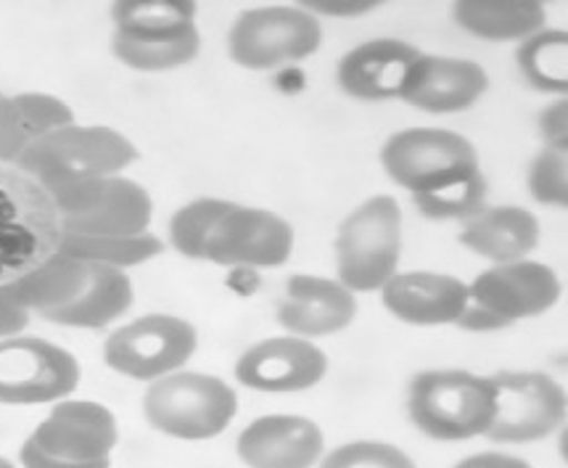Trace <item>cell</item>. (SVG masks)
Instances as JSON below:
<instances>
[{
	"label": "cell",
	"mask_w": 568,
	"mask_h": 468,
	"mask_svg": "<svg viewBox=\"0 0 568 468\" xmlns=\"http://www.w3.org/2000/svg\"><path fill=\"white\" fill-rule=\"evenodd\" d=\"M497 413L491 376L457 368L420 370L407 389V416L415 429L436 442L484 437Z\"/></svg>",
	"instance_id": "6da1fadb"
},
{
	"label": "cell",
	"mask_w": 568,
	"mask_h": 468,
	"mask_svg": "<svg viewBox=\"0 0 568 468\" xmlns=\"http://www.w3.org/2000/svg\"><path fill=\"white\" fill-rule=\"evenodd\" d=\"M64 225L40 183L22 170L0 164V286L38 271L59 254Z\"/></svg>",
	"instance_id": "7a4b0ae2"
},
{
	"label": "cell",
	"mask_w": 568,
	"mask_h": 468,
	"mask_svg": "<svg viewBox=\"0 0 568 468\" xmlns=\"http://www.w3.org/2000/svg\"><path fill=\"white\" fill-rule=\"evenodd\" d=\"M135 162L138 146L120 130L72 122L38 138L13 167L51 191L67 183L122 175Z\"/></svg>",
	"instance_id": "3957f363"
},
{
	"label": "cell",
	"mask_w": 568,
	"mask_h": 468,
	"mask_svg": "<svg viewBox=\"0 0 568 468\" xmlns=\"http://www.w3.org/2000/svg\"><path fill=\"white\" fill-rule=\"evenodd\" d=\"M239 413V395L220 376L175 370L156 378L143 395V418L159 435L183 442L220 437Z\"/></svg>",
	"instance_id": "277c9868"
},
{
	"label": "cell",
	"mask_w": 568,
	"mask_h": 468,
	"mask_svg": "<svg viewBox=\"0 0 568 468\" xmlns=\"http://www.w3.org/2000/svg\"><path fill=\"white\" fill-rule=\"evenodd\" d=\"M336 281L352 294L381 292L402 257V206L389 194L357 204L336 233Z\"/></svg>",
	"instance_id": "5b68a950"
},
{
	"label": "cell",
	"mask_w": 568,
	"mask_h": 468,
	"mask_svg": "<svg viewBox=\"0 0 568 468\" xmlns=\"http://www.w3.org/2000/svg\"><path fill=\"white\" fill-rule=\"evenodd\" d=\"M323 24L302 6H260L235 19L227 53L239 67L267 72L321 51Z\"/></svg>",
	"instance_id": "8992f818"
},
{
	"label": "cell",
	"mask_w": 568,
	"mask_h": 468,
	"mask_svg": "<svg viewBox=\"0 0 568 468\" xmlns=\"http://www.w3.org/2000/svg\"><path fill=\"white\" fill-rule=\"evenodd\" d=\"M199 332L191 321L170 313H151L124 323L103 344V363L133 381H156L196 355Z\"/></svg>",
	"instance_id": "52a82bcc"
},
{
	"label": "cell",
	"mask_w": 568,
	"mask_h": 468,
	"mask_svg": "<svg viewBox=\"0 0 568 468\" xmlns=\"http://www.w3.org/2000/svg\"><path fill=\"white\" fill-rule=\"evenodd\" d=\"M497 413L484 437L495 445H529L566 426V389L542 370H500L491 374Z\"/></svg>",
	"instance_id": "ba28073f"
},
{
	"label": "cell",
	"mask_w": 568,
	"mask_h": 468,
	"mask_svg": "<svg viewBox=\"0 0 568 468\" xmlns=\"http://www.w3.org/2000/svg\"><path fill=\"white\" fill-rule=\"evenodd\" d=\"M80 384V363L40 336L0 339V405L24 408L67 400Z\"/></svg>",
	"instance_id": "9c48e42d"
},
{
	"label": "cell",
	"mask_w": 568,
	"mask_h": 468,
	"mask_svg": "<svg viewBox=\"0 0 568 468\" xmlns=\"http://www.w3.org/2000/svg\"><path fill=\"white\" fill-rule=\"evenodd\" d=\"M294 246L296 233L278 212L231 202L206 238L204 263L220 267H281L291 260Z\"/></svg>",
	"instance_id": "30bf717a"
},
{
	"label": "cell",
	"mask_w": 568,
	"mask_h": 468,
	"mask_svg": "<svg viewBox=\"0 0 568 468\" xmlns=\"http://www.w3.org/2000/svg\"><path fill=\"white\" fill-rule=\"evenodd\" d=\"M381 164L386 175L410 194L460 170L481 167L474 143L445 128L399 130L381 149Z\"/></svg>",
	"instance_id": "8fae6325"
},
{
	"label": "cell",
	"mask_w": 568,
	"mask_h": 468,
	"mask_svg": "<svg viewBox=\"0 0 568 468\" xmlns=\"http://www.w3.org/2000/svg\"><path fill=\"white\" fill-rule=\"evenodd\" d=\"M328 374V355L302 336L260 339L235 360V381L265 395H294L317 387Z\"/></svg>",
	"instance_id": "7c38bea8"
},
{
	"label": "cell",
	"mask_w": 568,
	"mask_h": 468,
	"mask_svg": "<svg viewBox=\"0 0 568 468\" xmlns=\"http://www.w3.org/2000/svg\"><path fill=\"white\" fill-rule=\"evenodd\" d=\"M30 439L40 450L57 458L93 464V460H112L114 447L120 442V424L106 405L67 397L53 403Z\"/></svg>",
	"instance_id": "4fadbf2b"
},
{
	"label": "cell",
	"mask_w": 568,
	"mask_h": 468,
	"mask_svg": "<svg viewBox=\"0 0 568 468\" xmlns=\"http://www.w3.org/2000/svg\"><path fill=\"white\" fill-rule=\"evenodd\" d=\"M560 294L564 286L556 271L537 260L491 265L468 284V297L500 315L508 326L545 315L558 305Z\"/></svg>",
	"instance_id": "5bb4252c"
},
{
	"label": "cell",
	"mask_w": 568,
	"mask_h": 468,
	"mask_svg": "<svg viewBox=\"0 0 568 468\" xmlns=\"http://www.w3.org/2000/svg\"><path fill=\"white\" fill-rule=\"evenodd\" d=\"M235 452L246 468H315L325 456V437L313 418L273 413L241 431Z\"/></svg>",
	"instance_id": "9a60e30c"
},
{
	"label": "cell",
	"mask_w": 568,
	"mask_h": 468,
	"mask_svg": "<svg viewBox=\"0 0 568 468\" xmlns=\"http://www.w3.org/2000/svg\"><path fill=\"white\" fill-rule=\"evenodd\" d=\"M357 309V294L336 278L296 273L288 278L278 305V323L286 334L313 342L349 328Z\"/></svg>",
	"instance_id": "2e32d148"
},
{
	"label": "cell",
	"mask_w": 568,
	"mask_h": 468,
	"mask_svg": "<svg viewBox=\"0 0 568 468\" xmlns=\"http://www.w3.org/2000/svg\"><path fill=\"white\" fill-rule=\"evenodd\" d=\"M487 88L489 74L479 61L420 53L399 101L426 114H457L479 103Z\"/></svg>",
	"instance_id": "e0dca14e"
},
{
	"label": "cell",
	"mask_w": 568,
	"mask_h": 468,
	"mask_svg": "<svg viewBox=\"0 0 568 468\" xmlns=\"http://www.w3.org/2000/svg\"><path fill=\"white\" fill-rule=\"evenodd\" d=\"M381 302L407 326H455L468 302V284L449 273L399 271L381 288Z\"/></svg>",
	"instance_id": "ac0fdd59"
},
{
	"label": "cell",
	"mask_w": 568,
	"mask_h": 468,
	"mask_svg": "<svg viewBox=\"0 0 568 468\" xmlns=\"http://www.w3.org/2000/svg\"><path fill=\"white\" fill-rule=\"evenodd\" d=\"M420 53L424 51L399 38H376L359 43L338 61V88L359 101L402 99Z\"/></svg>",
	"instance_id": "d6986e66"
},
{
	"label": "cell",
	"mask_w": 568,
	"mask_h": 468,
	"mask_svg": "<svg viewBox=\"0 0 568 468\" xmlns=\"http://www.w3.org/2000/svg\"><path fill=\"white\" fill-rule=\"evenodd\" d=\"M457 241L491 265H508L529 260L542 241V225L526 206H484L479 215L463 223Z\"/></svg>",
	"instance_id": "ffe728a7"
},
{
	"label": "cell",
	"mask_w": 568,
	"mask_h": 468,
	"mask_svg": "<svg viewBox=\"0 0 568 468\" xmlns=\"http://www.w3.org/2000/svg\"><path fill=\"white\" fill-rule=\"evenodd\" d=\"M154 220V199L141 183L124 175L106 181V189L93 210L85 215L64 220L69 236H141L149 233Z\"/></svg>",
	"instance_id": "44dd1931"
},
{
	"label": "cell",
	"mask_w": 568,
	"mask_h": 468,
	"mask_svg": "<svg viewBox=\"0 0 568 468\" xmlns=\"http://www.w3.org/2000/svg\"><path fill=\"white\" fill-rule=\"evenodd\" d=\"M74 112L51 93H0V164L13 167L38 138L72 125Z\"/></svg>",
	"instance_id": "7402d4cb"
},
{
	"label": "cell",
	"mask_w": 568,
	"mask_h": 468,
	"mask_svg": "<svg viewBox=\"0 0 568 468\" xmlns=\"http://www.w3.org/2000/svg\"><path fill=\"white\" fill-rule=\"evenodd\" d=\"M133 302L135 288L128 273L106 265H88L85 284H82L78 297L69 305L43 315V318L53 326L95 332V328L112 326L114 321L128 315Z\"/></svg>",
	"instance_id": "603a6c76"
},
{
	"label": "cell",
	"mask_w": 568,
	"mask_h": 468,
	"mask_svg": "<svg viewBox=\"0 0 568 468\" xmlns=\"http://www.w3.org/2000/svg\"><path fill=\"white\" fill-rule=\"evenodd\" d=\"M460 30L491 43H524L545 30L547 11L537 0H460L453 6Z\"/></svg>",
	"instance_id": "cb8c5ba5"
},
{
	"label": "cell",
	"mask_w": 568,
	"mask_h": 468,
	"mask_svg": "<svg viewBox=\"0 0 568 468\" xmlns=\"http://www.w3.org/2000/svg\"><path fill=\"white\" fill-rule=\"evenodd\" d=\"M85 263L59 252L48 263L40 265L38 271L3 288L19 307H24L30 315L38 313L43 318V315L69 305L78 297L82 284H85Z\"/></svg>",
	"instance_id": "d4e9b609"
},
{
	"label": "cell",
	"mask_w": 568,
	"mask_h": 468,
	"mask_svg": "<svg viewBox=\"0 0 568 468\" xmlns=\"http://www.w3.org/2000/svg\"><path fill=\"white\" fill-rule=\"evenodd\" d=\"M489 185L481 167H468L442 177L424 191H415L413 204L434 223H468L487 206Z\"/></svg>",
	"instance_id": "484cf974"
},
{
	"label": "cell",
	"mask_w": 568,
	"mask_h": 468,
	"mask_svg": "<svg viewBox=\"0 0 568 468\" xmlns=\"http://www.w3.org/2000/svg\"><path fill=\"white\" fill-rule=\"evenodd\" d=\"M112 51L133 72H172L199 57L201 32L199 27H189L168 38H128L114 32Z\"/></svg>",
	"instance_id": "4316f807"
},
{
	"label": "cell",
	"mask_w": 568,
	"mask_h": 468,
	"mask_svg": "<svg viewBox=\"0 0 568 468\" xmlns=\"http://www.w3.org/2000/svg\"><path fill=\"white\" fill-rule=\"evenodd\" d=\"M196 3L191 0H120L112 6L116 34L128 38H168L196 27Z\"/></svg>",
	"instance_id": "83f0119b"
},
{
	"label": "cell",
	"mask_w": 568,
	"mask_h": 468,
	"mask_svg": "<svg viewBox=\"0 0 568 468\" xmlns=\"http://www.w3.org/2000/svg\"><path fill=\"white\" fill-rule=\"evenodd\" d=\"M59 252L85 265H106L116 267V271H128V267L156 260L164 252V244L151 231L141 233V236H69V233H64Z\"/></svg>",
	"instance_id": "f1b7e54d"
},
{
	"label": "cell",
	"mask_w": 568,
	"mask_h": 468,
	"mask_svg": "<svg viewBox=\"0 0 568 468\" xmlns=\"http://www.w3.org/2000/svg\"><path fill=\"white\" fill-rule=\"evenodd\" d=\"M516 64L531 88L542 93H556L558 99L568 91V32L539 30L516 48Z\"/></svg>",
	"instance_id": "f546056e"
},
{
	"label": "cell",
	"mask_w": 568,
	"mask_h": 468,
	"mask_svg": "<svg viewBox=\"0 0 568 468\" xmlns=\"http://www.w3.org/2000/svg\"><path fill=\"white\" fill-rule=\"evenodd\" d=\"M227 206H231V202H225V199H214V196L193 199V202L180 206L170 220L172 246H175L183 257L204 263L206 238H210V233L214 225H217V220L225 215Z\"/></svg>",
	"instance_id": "4dcf8cb0"
},
{
	"label": "cell",
	"mask_w": 568,
	"mask_h": 468,
	"mask_svg": "<svg viewBox=\"0 0 568 468\" xmlns=\"http://www.w3.org/2000/svg\"><path fill=\"white\" fill-rule=\"evenodd\" d=\"M317 468H418L405 450L378 439H355L325 452Z\"/></svg>",
	"instance_id": "1f68e13d"
},
{
	"label": "cell",
	"mask_w": 568,
	"mask_h": 468,
	"mask_svg": "<svg viewBox=\"0 0 568 468\" xmlns=\"http://www.w3.org/2000/svg\"><path fill=\"white\" fill-rule=\"evenodd\" d=\"M529 194L545 206H568V154L556 149H542L529 164Z\"/></svg>",
	"instance_id": "d6a6232c"
},
{
	"label": "cell",
	"mask_w": 568,
	"mask_h": 468,
	"mask_svg": "<svg viewBox=\"0 0 568 468\" xmlns=\"http://www.w3.org/2000/svg\"><path fill=\"white\" fill-rule=\"evenodd\" d=\"M539 138H542L545 149L566 151L568 154V99L560 95L552 103H547L537 120Z\"/></svg>",
	"instance_id": "836d02e7"
},
{
	"label": "cell",
	"mask_w": 568,
	"mask_h": 468,
	"mask_svg": "<svg viewBox=\"0 0 568 468\" xmlns=\"http://www.w3.org/2000/svg\"><path fill=\"white\" fill-rule=\"evenodd\" d=\"M381 0H304L302 9L313 13L315 19L328 17V19H357L365 13L376 11Z\"/></svg>",
	"instance_id": "e575fe53"
},
{
	"label": "cell",
	"mask_w": 568,
	"mask_h": 468,
	"mask_svg": "<svg viewBox=\"0 0 568 468\" xmlns=\"http://www.w3.org/2000/svg\"><path fill=\"white\" fill-rule=\"evenodd\" d=\"M19 464L22 468H112V460H93V464H72V460L57 458L51 452L40 450L30 437L19 447Z\"/></svg>",
	"instance_id": "d590c367"
},
{
	"label": "cell",
	"mask_w": 568,
	"mask_h": 468,
	"mask_svg": "<svg viewBox=\"0 0 568 468\" xmlns=\"http://www.w3.org/2000/svg\"><path fill=\"white\" fill-rule=\"evenodd\" d=\"M455 326H460L463 332L489 334V332H503V328H508V323H505L500 315L491 313L489 307H484L481 302H476V299L468 297L466 307H463L460 318H457Z\"/></svg>",
	"instance_id": "8d00e7d4"
},
{
	"label": "cell",
	"mask_w": 568,
	"mask_h": 468,
	"mask_svg": "<svg viewBox=\"0 0 568 468\" xmlns=\"http://www.w3.org/2000/svg\"><path fill=\"white\" fill-rule=\"evenodd\" d=\"M27 323H30V313L24 307H19L9 297V292L0 286V339L19 336L27 328Z\"/></svg>",
	"instance_id": "74e56055"
},
{
	"label": "cell",
	"mask_w": 568,
	"mask_h": 468,
	"mask_svg": "<svg viewBox=\"0 0 568 468\" xmlns=\"http://www.w3.org/2000/svg\"><path fill=\"white\" fill-rule=\"evenodd\" d=\"M453 468H535L529 460L510 456V452H497V450H487V452H474V456L457 460Z\"/></svg>",
	"instance_id": "f35d334b"
},
{
	"label": "cell",
	"mask_w": 568,
	"mask_h": 468,
	"mask_svg": "<svg viewBox=\"0 0 568 468\" xmlns=\"http://www.w3.org/2000/svg\"><path fill=\"white\" fill-rule=\"evenodd\" d=\"M0 468H17L9 458H0Z\"/></svg>",
	"instance_id": "ab89813d"
}]
</instances>
